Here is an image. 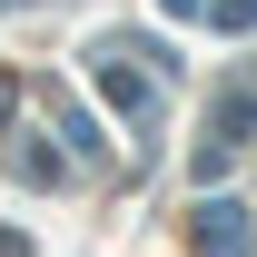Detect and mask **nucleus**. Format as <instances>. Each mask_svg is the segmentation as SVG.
<instances>
[{
	"label": "nucleus",
	"instance_id": "obj_1",
	"mask_svg": "<svg viewBox=\"0 0 257 257\" xmlns=\"http://www.w3.org/2000/svg\"><path fill=\"white\" fill-rule=\"evenodd\" d=\"M198 247H208V257H237V208H208V218H198Z\"/></svg>",
	"mask_w": 257,
	"mask_h": 257
}]
</instances>
